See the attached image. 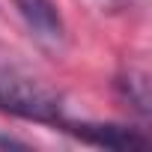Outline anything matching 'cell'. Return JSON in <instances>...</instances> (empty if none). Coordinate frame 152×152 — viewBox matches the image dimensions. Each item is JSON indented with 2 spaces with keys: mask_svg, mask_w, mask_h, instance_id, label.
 Returning a JSON list of instances; mask_svg holds the SVG:
<instances>
[{
  "mask_svg": "<svg viewBox=\"0 0 152 152\" xmlns=\"http://www.w3.org/2000/svg\"><path fill=\"white\" fill-rule=\"evenodd\" d=\"M0 110L33 122H63L60 96H54L39 81L21 78V75H0Z\"/></svg>",
  "mask_w": 152,
  "mask_h": 152,
  "instance_id": "cell-1",
  "label": "cell"
},
{
  "mask_svg": "<svg viewBox=\"0 0 152 152\" xmlns=\"http://www.w3.org/2000/svg\"><path fill=\"white\" fill-rule=\"evenodd\" d=\"M66 131H72L75 137H81L84 143L93 146H104V149H116V152H134V149H146L149 137L140 134L137 128L128 125H110V122H60Z\"/></svg>",
  "mask_w": 152,
  "mask_h": 152,
  "instance_id": "cell-2",
  "label": "cell"
},
{
  "mask_svg": "<svg viewBox=\"0 0 152 152\" xmlns=\"http://www.w3.org/2000/svg\"><path fill=\"white\" fill-rule=\"evenodd\" d=\"M12 6L21 15L24 27L30 30V36H36L42 45L54 48L63 42L66 27H63V15L54 0H12Z\"/></svg>",
  "mask_w": 152,
  "mask_h": 152,
  "instance_id": "cell-3",
  "label": "cell"
}]
</instances>
